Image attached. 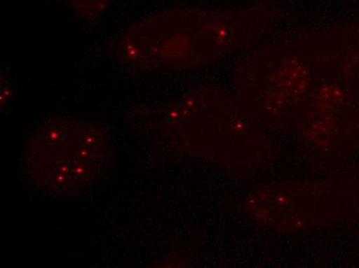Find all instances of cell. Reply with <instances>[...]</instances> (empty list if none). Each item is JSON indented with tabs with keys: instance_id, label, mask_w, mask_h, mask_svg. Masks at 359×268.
<instances>
[{
	"instance_id": "1",
	"label": "cell",
	"mask_w": 359,
	"mask_h": 268,
	"mask_svg": "<svg viewBox=\"0 0 359 268\" xmlns=\"http://www.w3.org/2000/svg\"><path fill=\"white\" fill-rule=\"evenodd\" d=\"M79 18L93 21L104 14L111 0H65Z\"/></svg>"
}]
</instances>
